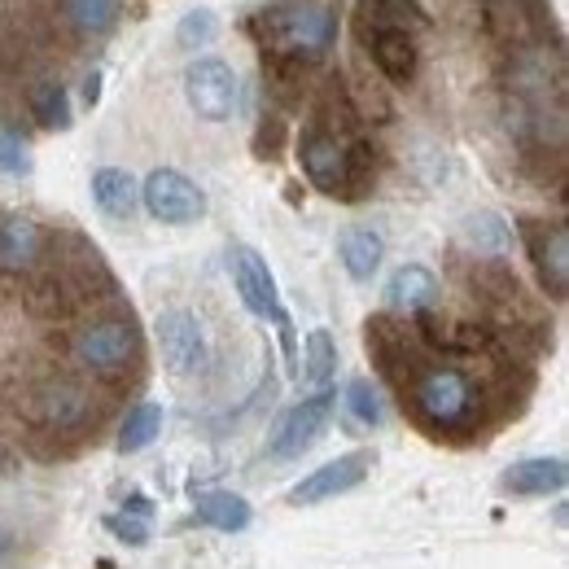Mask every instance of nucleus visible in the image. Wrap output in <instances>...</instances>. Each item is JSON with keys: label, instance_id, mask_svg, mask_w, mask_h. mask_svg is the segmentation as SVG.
Returning a JSON list of instances; mask_svg holds the SVG:
<instances>
[{"label": "nucleus", "instance_id": "obj_1", "mask_svg": "<svg viewBox=\"0 0 569 569\" xmlns=\"http://www.w3.org/2000/svg\"><path fill=\"white\" fill-rule=\"evenodd\" d=\"M508 325H456L426 311H377L363 325V347L403 417L438 447H482L517 421L535 368L521 363Z\"/></svg>", "mask_w": 569, "mask_h": 569}, {"label": "nucleus", "instance_id": "obj_2", "mask_svg": "<svg viewBox=\"0 0 569 569\" xmlns=\"http://www.w3.org/2000/svg\"><path fill=\"white\" fill-rule=\"evenodd\" d=\"M298 167L325 198L363 202L381 171V149L363 132L351 97L342 92V79H329L307 128L298 132Z\"/></svg>", "mask_w": 569, "mask_h": 569}, {"label": "nucleus", "instance_id": "obj_3", "mask_svg": "<svg viewBox=\"0 0 569 569\" xmlns=\"http://www.w3.org/2000/svg\"><path fill=\"white\" fill-rule=\"evenodd\" d=\"M429 27L426 9L417 0H359L356 36L372 67L386 83L408 88L421 71V44L417 36Z\"/></svg>", "mask_w": 569, "mask_h": 569}, {"label": "nucleus", "instance_id": "obj_4", "mask_svg": "<svg viewBox=\"0 0 569 569\" xmlns=\"http://www.w3.org/2000/svg\"><path fill=\"white\" fill-rule=\"evenodd\" d=\"M250 36L259 40L263 58L320 67L338 44V9L329 0H277L254 13Z\"/></svg>", "mask_w": 569, "mask_h": 569}, {"label": "nucleus", "instance_id": "obj_5", "mask_svg": "<svg viewBox=\"0 0 569 569\" xmlns=\"http://www.w3.org/2000/svg\"><path fill=\"white\" fill-rule=\"evenodd\" d=\"M228 268H232V284H237L246 311L259 316V320H268V325H277L284 368H289V377H293V372H298V333H293V320H289V311H284L281 289H277V277H272L268 259H263L259 250H250V246H232Z\"/></svg>", "mask_w": 569, "mask_h": 569}, {"label": "nucleus", "instance_id": "obj_6", "mask_svg": "<svg viewBox=\"0 0 569 569\" xmlns=\"http://www.w3.org/2000/svg\"><path fill=\"white\" fill-rule=\"evenodd\" d=\"M153 342H158L162 368H167L171 377H198V372H207V363H211L207 329H202V320H198L189 307H167V311L153 320Z\"/></svg>", "mask_w": 569, "mask_h": 569}, {"label": "nucleus", "instance_id": "obj_7", "mask_svg": "<svg viewBox=\"0 0 569 569\" xmlns=\"http://www.w3.org/2000/svg\"><path fill=\"white\" fill-rule=\"evenodd\" d=\"M372 469H377V451H368V447L347 451V456H338V460L311 469L307 478H298V482L284 491V503H289V508H316V503H329V499H338V496H351L356 487H363V482L372 478Z\"/></svg>", "mask_w": 569, "mask_h": 569}, {"label": "nucleus", "instance_id": "obj_8", "mask_svg": "<svg viewBox=\"0 0 569 569\" xmlns=\"http://www.w3.org/2000/svg\"><path fill=\"white\" fill-rule=\"evenodd\" d=\"M141 207L149 211V219L158 223H171V228H184V223H198L207 214V193L176 167H158L149 171L141 184Z\"/></svg>", "mask_w": 569, "mask_h": 569}, {"label": "nucleus", "instance_id": "obj_9", "mask_svg": "<svg viewBox=\"0 0 569 569\" xmlns=\"http://www.w3.org/2000/svg\"><path fill=\"white\" fill-rule=\"evenodd\" d=\"M526 254L539 272V284L552 302H566L569 293V232L561 219H521Z\"/></svg>", "mask_w": 569, "mask_h": 569}, {"label": "nucleus", "instance_id": "obj_10", "mask_svg": "<svg viewBox=\"0 0 569 569\" xmlns=\"http://www.w3.org/2000/svg\"><path fill=\"white\" fill-rule=\"evenodd\" d=\"M184 97H189V106H193L198 119H207V123H228L232 110H237L241 83H237V71H232L223 58H198V62H189V71H184Z\"/></svg>", "mask_w": 569, "mask_h": 569}, {"label": "nucleus", "instance_id": "obj_11", "mask_svg": "<svg viewBox=\"0 0 569 569\" xmlns=\"http://www.w3.org/2000/svg\"><path fill=\"white\" fill-rule=\"evenodd\" d=\"M333 403H338V390L333 386H325V390L307 395L302 403H293L281 421H277L272 438H268V460H293V456H302L320 438V429L329 426Z\"/></svg>", "mask_w": 569, "mask_h": 569}, {"label": "nucleus", "instance_id": "obj_12", "mask_svg": "<svg viewBox=\"0 0 569 569\" xmlns=\"http://www.w3.org/2000/svg\"><path fill=\"white\" fill-rule=\"evenodd\" d=\"M566 482H569V469L561 456H535V460L508 465L503 478H499V491L512 499H543L566 491Z\"/></svg>", "mask_w": 569, "mask_h": 569}, {"label": "nucleus", "instance_id": "obj_13", "mask_svg": "<svg viewBox=\"0 0 569 569\" xmlns=\"http://www.w3.org/2000/svg\"><path fill=\"white\" fill-rule=\"evenodd\" d=\"M88 189H92V202H97V211L106 214V219L123 223V219H132V214L141 211V184L123 167H97L88 176Z\"/></svg>", "mask_w": 569, "mask_h": 569}, {"label": "nucleus", "instance_id": "obj_14", "mask_svg": "<svg viewBox=\"0 0 569 569\" xmlns=\"http://www.w3.org/2000/svg\"><path fill=\"white\" fill-rule=\"evenodd\" d=\"M438 298H442V284L438 277L429 272L426 263H403L390 281H386V302H390V311H426V307H438Z\"/></svg>", "mask_w": 569, "mask_h": 569}, {"label": "nucleus", "instance_id": "obj_15", "mask_svg": "<svg viewBox=\"0 0 569 569\" xmlns=\"http://www.w3.org/2000/svg\"><path fill=\"white\" fill-rule=\"evenodd\" d=\"M381 254H386V241H381V232H377V228H368V223L347 228V232H342V241H338V259H342L347 277H351L356 284L377 277Z\"/></svg>", "mask_w": 569, "mask_h": 569}, {"label": "nucleus", "instance_id": "obj_16", "mask_svg": "<svg viewBox=\"0 0 569 569\" xmlns=\"http://www.w3.org/2000/svg\"><path fill=\"white\" fill-rule=\"evenodd\" d=\"M27 114H31L36 128H44V132H67L74 119L67 83H62V79H36V83L27 88Z\"/></svg>", "mask_w": 569, "mask_h": 569}, {"label": "nucleus", "instance_id": "obj_17", "mask_svg": "<svg viewBox=\"0 0 569 569\" xmlns=\"http://www.w3.org/2000/svg\"><path fill=\"white\" fill-rule=\"evenodd\" d=\"M123 0H62V18L79 40H101L119 27Z\"/></svg>", "mask_w": 569, "mask_h": 569}, {"label": "nucleus", "instance_id": "obj_18", "mask_svg": "<svg viewBox=\"0 0 569 569\" xmlns=\"http://www.w3.org/2000/svg\"><path fill=\"white\" fill-rule=\"evenodd\" d=\"M193 512H198L202 526H214L223 535L246 530L250 517H254V508L241 496H232V491H202V496H193Z\"/></svg>", "mask_w": 569, "mask_h": 569}, {"label": "nucleus", "instance_id": "obj_19", "mask_svg": "<svg viewBox=\"0 0 569 569\" xmlns=\"http://www.w3.org/2000/svg\"><path fill=\"white\" fill-rule=\"evenodd\" d=\"M298 372H302L316 390L333 386V377H338V342H333L329 329H311V333H307L302 356H298Z\"/></svg>", "mask_w": 569, "mask_h": 569}, {"label": "nucleus", "instance_id": "obj_20", "mask_svg": "<svg viewBox=\"0 0 569 569\" xmlns=\"http://www.w3.org/2000/svg\"><path fill=\"white\" fill-rule=\"evenodd\" d=\"M158 429H162V408L158 403H137V408H128V417L119 421V451L123 456H132V451H144L153 438H158Z\"/></svg>", "mask_w": 569, "mask_h": 569}, {"label": "nucleus", "instance_id": "obj_21", "mask_svg": "<svg viewBox=\"0 0 569 569\" xmlns=\"http://www.w3.org/2000/svg\"><path fill=\"white\" fill-rule=\"evenodd\" d=\"M347 412H351V421L363 429H377L381 421H386L381 395H377V386H372L368 377H356V381L347 386Z\"/></svg>", "mask_w": 569, "mask_h": 569}, {"label": "nucleus", "instance_id": "obj_22", "mask_svg": "<svg viewBox=\"0 0 569 569\" xmlns=\"http://www.w3.org/2000/svg\"><path fill=\"white\" fill-rule=\"evenodd\" d=\"M214 36H219V18H214V9H189V13L180 18V27H176V49L198 53V49L211 44Z\"/></svg>", "mask_w": 569, "mask_h": 569}, {"label": "nucleus", "instance_id": "obj_23", "mask_svg": "<svg viewBox=\"0 0 569 569\" xmlns=\"http://www.w3.org/2000/svg\"><path fill=\"white\" fill-rule=\"evenodd\" d=\"M27 552H31L27 526H22L9 508H0V569H22Z\"/></svg>", "mask_w": 569, "mask_h": 569}, {"label": "nucleus", "instance_id": "obj_24", "mask_svg": "<svg viewBox=\"0 0 569 569\" xmlns=\"http://www.w3.org/2000/svg\"><path fill=\"white\" fill-rule=\"evenodd\" d=\"M0 171L4 176H27L31 171V149L22 128H13L9 119H0Z\"/></svg>", "mask_w": 569, "mask_h": 569}, {"label": "nucleus", "instance_id": "obj_25", "mask_svg": "<svg viewBox=\"0 0 569 569\" xmlns=\"http://www.w3.org/2000/svg\"><path fill=\"white\" fill-rule=\"evenodd\" d=\"M465 237H469V246L482 254V250H491V254H499L503 246H508V223L499 219V214H473L469 223H465Z\"/></svg>", "mask_w": 569, "mask_h": 569}, {"label": "nucleus", "instance_id": "obj_26", "mask_svg": "<svg viewBox=\"0 0 569 569\" xmlns=\"http://www.w3.org/2000/svg\"><path fill=\"white\" fill-rule=\"evenodd\" d=\"M284 119L281 114H263V123H259V132H254V153L259 158H268V162H277L284 149Z\"/></svg>", "mask_w": 569, "mask_h": 569}, {"label": "nucleus", "instance_id": "obj_27", "mask_svg": "<svg viewBox=\"0 0 569 569\" xmlns=\"http://www.w3.org/2000/svg\"><path fill=\"white\" fill-rule=\"evenodd\" d=\"M106 530H110L119 543H128V548L149 543V521H144V517H132V512H114V517H106Z\"/></svg>", "mask_w": 569, "mask_h": 569}, {"label": "nucleus", "instance_id": "obj_28", "mask_svg": "<svg viewBox=\"0 0 569 569\" xmlns=\"http://www.w3.org/2000/svg\"><path fill=\"white\" fill-rule=\"evenodd\" d=\"M97 101H101V71H92L88 79H83V106L92 110Z\"/></svg>", "mask_w": 569, "mask_h": 569}, {"label": "nucleus", "instance_id": "obj_29", "mask_svg": "<svg viewBox=\"0 0 569 569\" xmlns=\"http://www.w3.org/2000/svg\"><path fill=\"white\" fill-rule=\"evenodd\" d=\"M123 512H132V517H144V521H149V512H153V503H149V499H144V496H132V499H128V503H123Z\"/></svg>", "mask_w": 569, "mask_h": 569}]
</instances>
